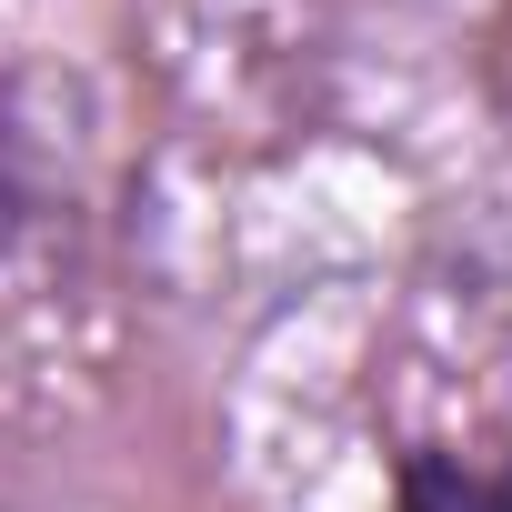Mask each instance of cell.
Listing matches in <instances>:
<instances>
[{
  "mask_svg": "<svg viewBox=\"0 0 512 512\" xmlns=\"http://www.w3.org/2000/svg\"><path fill=\"white\" fill-rule=\"evenodd\" d=\"M402 512H512V472L462 462V452H422L402 472Z\"/></svg>",
  "mask_w": 512,
  "mask_h": 512,
  "instance_id": "obj_1",
  "label": "cell"
}]
</instances>
